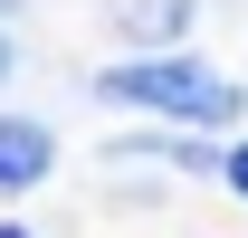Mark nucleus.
Wrapping results in <instances>:
<instances>
[{
	"label": "nucleus",
	"mask_w": 248,
	"mask_h": 238,
	"mask_svg": "<svg viewBox=\"0 0 248 238\" xmlns=\"http://www.w3.org/2000/svg\"><path fill=\"white\" fill-rule=\"evenodd\" d=\"M191 10H201V0H105L115 38H134V48H143V38H182V29H191Z\"/></svg>",
	"instance_id": "obj_3"
},
{
	"label": "nucleus",
	"mask_w": 248,
	"mask_h": 238,
	"mask_svg": "<svg viewBox=\"0 0 248 238\" xmlns=\"http://www.w3.org/2000/svg\"><path fill=\"white\" fill-rule=\"evenodd\" d=\"M0 238H29V229H0Z\"/></svg>",
	"instance_id": "obj_6"
},
{
	"label": "nucleus",
	"mask_w": 248,
	"mask_h": 238,
	"mask_svg": "<svg viewBox=\"0 0 248 238\" xmlns=\"http://www.w3.org/2000/svg\"><path fill=\"white\" fill-rule=\"evenodd\" d=\"M229 191H248V143H229Z\"/></svg>",
	"instance_id": "obj_4"
},
{
	"label": "nucleus",
	"mask_w": 248,
	"mask_h": 238,
	"mask_svg": "<svg viewBox=\"0 0 248 238\" xmlns=\"http://www.w3.org/2000/svg\"><path fill=\"white\" fill-rule=\"evenodd\" d=\"M105 105H153V115H182V124H229L239 115V86L210 76L201 58H124L95 76Z\"/></svg>",
	"instance_id": "obj_1"
},
{
	"label": "nucleus",
	"mask_w": 248,
	"mask_h": 238,
	"mask_svg": "<svg viewBox=\"0 0 248 238\" xmlns=\"http://www.w3.org/2000/svg\"><path fill=\"white\" fill-rule=\"evenodd\" d=\"M48 172H58V143H48L38 124H19V115H0V191H38Z\"/></svg>",
	"instance_id": "obj_2"
},
{
	"label": "nucleus",
	"mask_w": 248,
	"mask_h": 238,
	"mask_svg": "<svg viewBox=\"0 0 248 238\" xmlns=\"http://www.w3.org/2000/svg\"><path fill=\"white\" fill-rule=\"evenodd\" d=\"M0 86H10V38H0Z\"/></svg>",
	"instance_id": "obj_5"
},
{
	"label": "nucleus",
	"mask_w": 248,
	"mask_h": 238,
	"mask_svg": "<svg viewBox=\"0 0 248 238\" xmlns=\"http://www.w3.org/2000/svg\"><path fill=\"white\" fill-rule=\"evenodd\" d=\"M0 10H19V0H0Z\"/></svg>",
	"instance_id": "obj_7"
}]
</instances>
